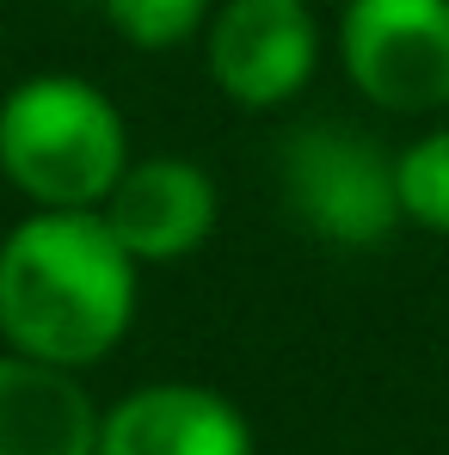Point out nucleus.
Returning <instances> with one entry per match:
<instances>
[{"label":"nucleus","instance_id":"6e6552de","mask_svg":"<svg viewBox=\"0 0 449 455\" xmlns=\"http://www.w3.org/2000/svg\"><path fill=\"white\" fill-rule=\"evenodd\" d=\"M99 419L80 370L0 351V455H99Z\"/></svg>","mask_w":449,"mask_h":455},{"label":"nucleus","instance_id":"20e7f679","mask_svg":"<svg viewBox=\"0 0 449 455\" xmlns=\"http://www.w3.org/2000/svg\"><path fill=\"white\" fill-rule=\"evenodd\" d=\"M339 68L394 117L449 105V0H345Z\"/></svg>","mask_w":449,"mask_h":455},{"label":"nucleus","instance_id":"39448f33","mask_svg":"<svg viewBox=\"0 0 449 455\" xmlns=\"http://www.w3.org/2000/svg\"><path fill=\"white\" fill-rule=\"evenodd\" d=\"M204 68L228 105L277 111L320 68V19L308 0H216L204 25Z\"/></svg>","mask_w":449,"mask_h":455},{"label":"nucleus","instance_id":"1a4fd4ad","mask_svg":"<svg viewBox=\"0 0 449 455\" xmlns=\"http://www.w3.org/2000/svg\"><path fill=\"white\" fill-rule=\"evenodd\" d=\"M394 185H400V216L449 240V124L394 148Z\"/></svg>","mask_w":449,"mask_h":455},{"label":"nucleus","instance_id":"423d86ee","mask_svg":"<svg viewBox=\"0 0 449 455\" xmlns=\"http://www.w3.org/2000/svg\"><path fill=\"white\" fill-rule=\"evenodd\" d=\"M99 216L136 265H179L216 234L222 191L185 154H130Z\"/></svg>","mask_w":449,"mask_h":455},{"label":"nucleus","instance_id":"9d476101","mask_svg":"<svg viewBox=\"0 0 449 455\" xmlns=\"http://www.w3.org/2000/svg\"><path fill=\"white\" fill-rule=\"evenodd\" d=\"M99 12L136 50H179L210 25L216 0H99Z\"/></svg>","mask_w":449,"mask_h":455},{"label":"nucleus","instance_id":"7ed1b4c3","mask_svg":"<svg viewBox=\"0 0 449 455\" xmlns=\"http://www.w3.org/2000/svg\"><path fill=\"white\" fill-rule=\"evenodd\" d=\"M284 204L314 240L364 252L381 246L400 216V185H394V148H381L370 130L351 124H301L284 142L277 160Z\"/></svg>","mask_w":449,"mask_h":455},{"label":"nucleus","instance_id":"f257e3e1","mask_svg":"<svg viewBox=\"0 0 449 455\" xmlns=\"http://www.w3.org/2000/svg\"><path fill=\"white\" fill-rule=\"evenodd\" d=\"M136 290L142 265L99 210H31L0 240V345L92 370L136 326Z\"/></svg>","mask_w":449,"mask_h":455},{"label":"nucleus","instance_id":"0eeeda50","mask_svg":"<svg viewBox=\"0 0 449 455\" xmlns=\"http://www.w3.org/2000/svg\"><path fill=\"white\" fill-rule=\"evenodd\" d=\"M99 455H253V425L204 381H148L99 419Z\"/></svg>","mask_w":449,"mask_h":455},{"label":"nucleus","instance_id":"f03ea898","mask_svg":"<svg viewBox=\"0 0 449 455\" xmlns=\"http://www.w3.org/2000/svg\"><path fill=\"white\" fill-rule=\"evenodd\" d=\"M130 166V124L105 86L31 75L0 99V179L31 210H99Z\"/></svg>","mask_w":449,"mask_h":455}]
</instances>
